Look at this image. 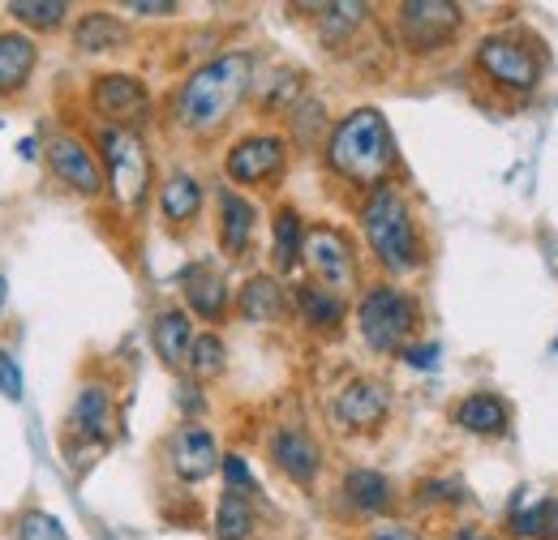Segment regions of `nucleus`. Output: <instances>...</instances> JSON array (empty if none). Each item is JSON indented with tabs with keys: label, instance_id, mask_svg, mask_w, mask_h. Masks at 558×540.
Wrapping results in <instances>:
<instances>
[{
	"label": "nucleus",
	"instance_id": "obj_29",
	"mask_svg": "<svg viewBox=\"0 0 558 540\" xmlns=\"http://www.w3.org/2000/svg\"><path fill=\"white\" fill-rule=\"evenodd\" d=\"M223 365H228V347H223V339L219 335H194V347H190V369L198 373V378H215V373H223Z\"/></svg>",
	"mask_w": 558,
	"mask_h": 540
},
{
	"label": "nucleus",
	"instance_id": "obj_7",
	"mask_svg": "<svg viewBox=\"0 0 558 540\" xmlns=\"http://www.w3.org/2000/svg\"><path fill=\"white\" fill-rule=\"evenodd\" d=\"M396 30L404 48L413 52H438L460 30V4L451 0H409L396 9Z\"/></svg>",
	"mask_w": 558,
	"mask_h": 540
},
{
	"label": "nucleus",
	"instance_id": "obj_16",
	"mask_svg": "<svg viewBox=\"0 0 558 540\" xmlns=\"http://www.w3.org/2000/svg\"><path fill=\"white\" fill-rule=\"evenodd\" d=\"M451 420H456L464 433L494 438V433H502V429H507V420H511V407L502 404L498 395H489V391H473V395H464V400L456 404Z\"/></svg>",
	"mask_w": 558,
	"mask_h": 540
},
{
	"label": "nucleus",
	"instance_id": "obj_25",
	"mask_svg": "<svg viewBox=\"0 0 558 540\" xmlns=\"http://www.w3.org/2000/svg\"><path fill=\"white\" fill-rule=\"evenodd\" d=\"M344 493H349L352 506L365 511V515H383L391 506V480L383 472H369V468H352L344 476Z\"/></svg>",
	"mask_w": 558,
	"mask_h": 540
},
{
	"label": "nucleus",
	"instance_id": "obj_38",
	"mask_svg": "<svg viewBox=\"0 0 558 540\" xmlns=\"http://www.w3.org/2000/svg\"><path fill=\"white\" fill-rule=\"evenodd\" d=\"M125 9H130V13H146V17H159V13H172L177 4H168V0H163V4H159V0H155V4H146V0H130Z\"/></svg>",
	"mask_w": 558,
	"mask_h": 540
},
{
	"label": "nucleus",
	"instance_id": "obj_14",
	"mask_svg": "<svg viewBox=\"0 0 558 540\" xmlns=\"http://www.w3.org/2000/svg\"><path fill=\"white\" fill-rule=\"evenodd\" d=\"M271 459H276L279 472L288 480H296V484H314V476L323 468V455H318L314 438L305 429H296V425H283V429L271 433Z\"/></svg>",
	"mask_w": 558,
	"mask_h": 540
},
{
	"label": "nucleus",
	"instance_id": "obj_36",
	"mask_svg": "<svg viewBox=\"0 0 558 540\" xmlns=\"http://www.w3.org/2000/svg\"><path fill=\"white\" fill-rule=\"evenodd\" d=\"M365 540H421L413 528H400V524H383V528H374Z\"/></svg>",
	"mask_w": 558,
	"mask_h": 540
},
{
	"label": "nucleus",
	"instance_id": "obj_12",
	"mask_svg": "<svg viewBox=\"0 0 558 540\" xmlns=\"http://www.w3.org/2000/svg\"><path fill=\"white\" fill-rule=\"evenodd\" d=\"M336 420L352 429V433H365V429H378L391 412V391L374 378H352L349 386L336 395Z\"/></svg>",
	"mask_w": 558,
	"mask_h": 540
},
{
	"label": "nucleus",
	"instance_id": "obj_19",
	"mask_svg": "<svg viewBox=\"0 0 558 540\" xmlns=\"http://www.w3.org/2000/svg\"><path fill=\"white\" fill-rule=\"evenodd\" d=\"M159 210H163V219H168L172 228L194 223V219H198V210H203V185H198L190 172L168 176V181L159 185Z\"/></svg>",
	"mask_w": 558,
	"mask_h": 540
},
{
	"label": "nucleus",
	"instance_id": "obj_31",
	"mask_svg": "<svg viewBox=\"0 0 558 540\" xmlns=\"http://www.w3.org/2000/svg\"><path fill=\"white\" fill-rule=\"evenodd\" d=\"M17 540H70V537H65V528H61L57 515H48V511H26V515L17 519Z\"/></svg>",
	"mask_w": 558,
	"mask_h": 540
},
{
	"label": "nucleus",
	"instance_id": "obj_8",
	"mask_svg": "<svg viewBox=\"0 0 558 540\" xmlns=\"http://www.w3.org/2000/svg\"><path fill=\"white\" fill-rule=\"evenodd\" d=\"M90 108L104 121H112V130H134L150 112V95L134 73H104L90 86Z\"/></svg>",
	"mask_w": 558,
	"mask_h": 540
},
{
	"label": "nucleus",
	"instance_id": "obj_37",
	"mask_svg": "<svg viewBox=\"0 0 558 540\" xmlns=\"http://www.w3.org/2000/svg\"><path fill=\"white\" fill-rule=\"evenodd\" d=\"M447 540H498V537L486 532V528H477V524H460V528L447 532Z\"/></svg>",
	"mask_w": 558,
	"mask_h": 540
},
{
	"label": "nucleus",
	"instance_id": "obj_39",
	"mask_svg": "<svg viewBox=\"0 0 558 540\" xmlns=\"http://www.w3.org/2000/svg\"><path fill=\"white\" fill-rule=\"evenodd\" d=\"M546 540H558V498L550 502V511H546Z\"/></svg>",
	"mask_w": 558,
	"mask_h": 540
},
{
	"label": "nucleus",
	"instance_id": "obj_30",
	"mask_svg": "<svg viewBox=\"0 0 558 540\" xmlns=\"http://www.w3.org/2000/svg\"><path fill=\"white\" fill-rule=\"evenodd\" d=\"M365 4H323V39L327 44H344V35L365 22Z\"/></svg>",
	"mask_w": 558,
	"mask_h": 540
},
{
	"label": "nucleus",
	"instance_id": "obj_20",
	"mask_svg": "<svg viewBox=\"0 0 558 540\" xmlns=\"http://www.w3.org/2000/svg\"><path fill=\"white\" fill-rule=\"evenodd\" d=\"M108 420H112V400L104 386H82L73 400V433H82L86 442H104L108 438Z\"/></svg>",
	"mask_w": 558,
	"mask_h": 540
},
{
	"label": "nucleus",
	"instance_id": "obj_10",
	"mask_svg": "<svg viewBox=\"0 0 558 540\" xmlns=\"http://www.w3.org/2000/svg\"><path fill=\"white\" fill-rule=\"evenodd\" d=\"M305 262H310V270L318 274V283L331 287L336 296L349 292L352 283H356L352 249L336 228H314V232H305Z\"/></svg>",
	"mask_w": 558,
	"mask_h": 540
},
{
	"label": "nucleus",
	"instance_id": "obj_3",
	"mask_svg": "<svg viewBox=\"0 0 558 540\" xmlns=\"http://www.w3.org/2000/svg\"><path fill=\"white\" fill-rule=\"evenodd\" d=\"M361 232L369 241V254L378 258V267L391 274L421 267V241L409 198L387 181L378 189H369V198L361 206Z\"/></svg>",
	"mask_w": 558,
	"mask_h": 540
},
{
	"label": "nucleus",
	"instance_id": "obj_40",
	"mask_svg": "<svg viewBox=\"0 0 558 540\" xmlns=\"http://www.w3.org/2000/svg\"><path fill=\"white\" fill-rule=\"evenodd\" d=\"M0 309H4V270H0Z\"/></svg>",
	"mask_w": 558,
	"mask_h": 540
},
{
	"label": "nucleus",
	"instance_id": "obj_9",
	"mask_svg": "<svg viewBox=\"0 0 558 540\" xmlns=\"http://www.w3.org/2000/svg\"><path fill=\"white\" fill-rule=\"evenodd\" d=\"M283 159H288V146H283V137H276V134H250V137H241V142L228 150V159H223V172H228L236 185H263V181L279 176Z\"/></svg>",
	"mask_w": 558,
	"mask_h": 540
},
{
	"label": "nucleus",
	"instance_id": "obj_22",
	"mask_svg": "<svg viewBox=\"0 0 558 540\" xmlns=\"http://www.w3.org/2000/svg\"><path fill=\"white\" fill-rule=\"evenodd\" d=\"M236 314L245 322H276L279 314H283V287H279L271 274L245 279V287L236 296Z\"/></svg>",
	"mask_w": 558,
	"mask_h": 540
},
{
	"label": "nucleus",
	"instance_id": "obj_35",
	"mask_svg": "<svg viewBox=\"0 0 558 540\" xmlns=\"http://www.w3.org/2000/svg\"><path fill=\"white\" fill-rule=\"evenodd\" d=\"M404 360H409L413 369H434V365H438V347H434V343H425V347H404Z\"/></svg>",
	"mask_w": 558,
	"mask_h": 540
},
{
	"label": "nucleus",
	"instance_id": "obj_13",
	"mask_svg": "<svg viewBox=\"0 0 558 540\" xmlns=\"http://www.w3.org/2000/svg\"><path fill=\"white\" fill-rule=\"evenodd\" d=\"M168 459H172V472L181 480L198 484V480H207L219 468V446H215V438L203 425H185V429H177V438L168 446Z\"/></svg>",
	"mask_w": 558,
	"mask_h": 540
},
{
	"label": "nucleus",
	"instance_id": "obj_11",
	"mask_svg": "<svg viewBox=\"0 0 558 540\" xmlns=\"http://www.w3.org/2000/svg\"><path fill=\"white\" fill-rule=\"evenodd\" d=\"M48 163H52V172L70 185L73 194H82V198H95L104 189V163L77 137L70 134L48 137Z\"/></svg>",
	"mask_w": 558,
	"mask_h": 540
},
{
	"label": "nucleus",
	"instance_id": "obj_26",
	"mask_svg": "<svg viewBox=\"0 0 558 540\" xmlns=\"http://www.w3.org/2000/svg\"><path fill=\"white\" fill-rule=\"evenodd\" d=\"M258 528V515L245 493H223L215 511V540H250Z\"/></svg>",
	"mask_w": 558,
	"mask_h": 540
},
{
	"label": "nucleus",
	"instance_id": "obj_32",
	"mask_svg": "<svg viewBox=\"0 0 558 540\" xmlns=\"http://www.w3.org/2000/svg\"><path fill=\"white\" fill-rule=\"evenodd\" d=\"M546 511H550V502H537V506H529V511H515V515H511V537L515 540L546 537Z\"/></svg>",
	"mask_w": 558,
	"mask_h": 540
},
{
	"label": "nucleus",
	"instance_id": "obj_1",
	"mask_svg": "<svg viewBox=\"0 0 558 540\" xmlns=\"http://www.w3.org/2000/svg\"><path fill=\"white\" fill-rule=\"evenodd\" d=\"M250 73H254L250 52H228V57H215L203 69H194L185 77V86L177 90V125L190 134L219 130L236 112V103L245 99Z\"/></svg>",
	"mask_w": 558,
	"mask_h": 540
},
{
	"label": "nucleus",
	"instance_id": "obj_34",
	"mask_svg": "<svg viewBox=\"0 0 558 540\" xmlns=\"http://www.w3.org/2000/svg\"><path fill=\"white\" fill-rule=\"evenodd\" d=\"M0 395H4V400H13V404L26 395V391H22V369L13 365V356H9V352H0Z\"/></svg>",
	"mask_w": 558,
	"mask_h": 540
},
{
	"label": "nucleus",
	"instance_id": "obj_18",
	"mask_svg": "<svg viewBox=\"0 0 558 540\" xmlns=\"http://www.w3.org/2000/svg\"><path fill=\"white\" fill-rule=\"evenodd\" d=\"M35 61H39L35 39L17 35V30H4L0 35V95L22 90L31 82V73H35Z\"/></svg>",
	"mask_w": 558,
	"mask_h": 540
},
{
	"label": "nucleus",
	"instance_id": "obj_28",
	"mask_svg": "<svg viewBox=\"0 0 558 540\" xmlns=\"http://www.w3.org/2000/svg\"><path fill=\"white\" fill-rule=\"evenodd\" d=\"M9 13H13V22H26V26H39V30H52V26H61V22H65L70 4H65V0H13V4H9Z\"/></svg>",
	"mask_w": 558,
	"mask_h": 540
},
{
	"label": "nucleus",
	"instance_id": "obj_15",
	"mask_svg": "<svg viewBox=\"0 0 558 540\" xmlns=\"http://www.w3.org/2000/svg\"><path fill=\"white\" fill-rule=\"evenodd\" d=\"M254 219L258 210L232 189H219V245L228 258H245L250 241H254Z\"/></svg>",
	"mask_w": 558,
	"mask_h": 540
},
{
	"label": "nucleus",
	"instance_id": "obj_21",
	"mask_svg": "<svg viewBox=\"0 0 558 540\" xmlns=\"http://www.w3.org/2000/svg\"><path fill=\"white\" fill-rule=\"evenodd\" d=\"M296 314L314 331H336L340 318H344V300L323 283H301L296 287Z\"/></svg>",
	"mask_w": 558,
	"mask_h": 540
},
{
	"label": "nucleus",
	"instance_id": "obj_5",
	"mask_svg": "<svg viewBox=\"0 0 558 540\" xmlns=\"http://www.w3.org/2000/svg\"><path fill=\"white\" fill-rule=\"evenodd\" d=\"M99 150H104V185L112 189V198L125 210H142L146 194H150V155L142 146L138 130H104L99 134Z\"/></svg>",
	"mask_w": 558,
	"mask_h": 540
},
{
	"label": "nucleus",
	"instance_id": "obj_17",
	"mask_svg": "<svg viewBox=\"0 0 558 540\" xmlns=\"http://www.w3.org/2000/svg\"><path fill=\"white\" fill-rule=\"evenodd\" d=\"M155 352H159V360L168 365V369H181V365H190V347H194V327H190V314L185 309H163L159 318H155Z\"/></svg>",
	"mask_w": 558,
	"mask_h": 540
},
{
	"label": "nucleus",
	"instance_id": "obj_4",
	"mask_svg": "<svg viewBox=\"0 0 558 540\" xmlns=\"http://www.w3.org/2000/svg\"><path fill=\"white\" fill-rule=\"evenodd\" d=\"M356 327H361V339H365L374 352H383V356L404 352V343H409L413 327H417V305H413V296H404L400 287L378 283V287H369V292L361 296V305H356Z\"/></svg>",
	"mask_w": 558,
	"mask_h": 540
},
{
	"label": "nucleus",
	"instance_id": "obj_24",
	"mask_svg": "<svg viewBox=\"0 0 558 540\" xmlns=\"http://www.w3.org/2000/svg\"><path fill=\"white\" fill-rule=\"evenodd\" d=\"M185 300H190V309L198 314V318H223V309H228V283L215 274L210 267H194L185 274Z\"/></svg>",
	"mask_w": 558,
	"mask_h": 540
},
{
	"label": "nucleus",
	"instance_id": "obj_23",
	"mask_svg": "<svg viewBox=\"0 0 558 540\" xmlns=\"http://www.w3.org/2000/svg\"><path fill=\"white\" fill-rule=\"evenodd\" d=\"M121 44H125V22H121V17H112V13H104V9L82 13V22H77V30H73V48H77V52H112V48H121Z\"/></svg>",
	"mask_w": 558,
	"mask_h": 540
},
{
	"label": "nucleus",
	"instance_id": "obj_2",
	"mask_svg": "<svg viewBox=\"0 0 558 540\" xmlns=\"http://www.w3.org/2000/svg\"><path fill=\"white\" fill-rule=\"evenodd\" d=\"M327 163L352 185H365V189L387 185V172L396 168V142L383 112L378 108L349 112L327 137Z\"/></svg>",
	"mask_w": 558,
	"mask_h": 540
},
{
	"label": "nucleus",
	"instance_id": "obj_33",
	"mask_svg": "<svg viewBox=\"0 0 558 540\" xmlns=\"http://www.w3.org/2000/svg\"><path fill=\"white\" fill-rule=\"evenodd\" d=\"M219 468H223V480H228V493H254V472L245 468L241 455H223Z\"/></svg>",
	"mask_w": 558,
	"mask_h": 540
},
{
	"label": "nucleus",
	"instance_id": "obj_27",
	"mask_svg": "<svg viewBox=\"0 0 558 540\" xmlns=\"http://www.w3.org/2000/svg\"><path fill=\"white\" fill-rule=\"evenodd\" d=\"M305 258V228H301V214L292 206H279L276 214V267L292 270Z\"/></svg>",
	"mask_w": 558,
	"mask_h": 540
},
{
	"label": "nucleus",
	"instance_id": "obj_6",
	"mask_svg": "<svg viewBox=\"0 0 558 540\" xmlns=\"http://www.w3.org/2000/svg\"><path fill=\"white\" fill-rule=\"evenodd\" d=\"M473 61H477V69L486 73L494 86L515 90V95H529L542 82V57H537V48L524 35H507V30L502 35H486L477 44Z\"/></svg>",
	"mask_w": 558,
	"mask_h": 540
}]
</instances>
